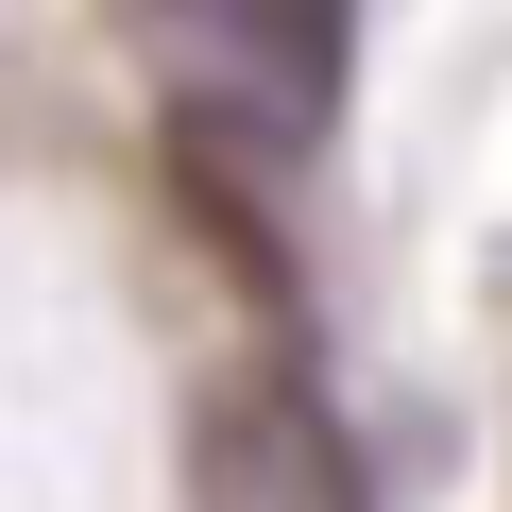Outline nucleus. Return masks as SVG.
<instances>
[{
  "label": "nucleus",
  "instance_id": "f257e3e1",
  "mask_svg": "<svg viewBox=\"0 0 512 512\" xmlns=\"http://www.w3.org/2000/svg\"><path fill=\"white\" fill-rule=\"evenodd\" d=\"M120 35L154 52L188 154H308L342 120V52H359V0H120Z\"/></svg>",
  "mask_w": 512,
  "mask_h": 512
}]
</instances>
